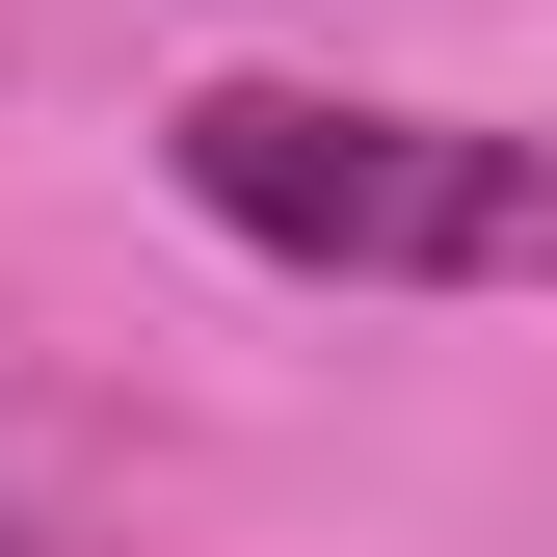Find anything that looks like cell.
<instances>
[{"mask_svg": "<svg viewBox=\"0 0 557 557\" xmlns=\"http://www.w3.org/2000/svg\"><path fill=\"white\" fill-rule=\"evenodd\" d=\"M186 213L319 265V293H531L557 265V133H478V107H345V81H186L160 107Z\"/></svg>", "mask_w": 557, "mask_h": 557, "instance_id": "6da1fadb", "label": "cell"}, {"mask_svg": "<svg viewBox=\"0 0 557 557\" xmlns=\"http://www.w3.org/2000/svg\"><path fill=\"white\" fill-rule=\"evenodd\" d=\"M0 557H27V531H0Z\"/></svg>", "mask_w": 557, "mask_h": 557, "instance_id": "7a4b0ae2", "label": "cell"}]
</instances>
